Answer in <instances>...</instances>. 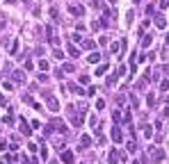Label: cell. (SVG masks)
Instances as JSON below:
<instances>
[{
  "label": "cell",
  "instance_id": "obj_1",
  "mask_svg": "<svg viewBox=\"0 0 169 164\" xmlns=\"http://www.w3.org/2000/svg\"><path fill=\"white\" fill-rule=\"evenodd\" d=\"M41 96H44V100H46V105H48L50 112H60V100H57L50 91H41Z\"/></svg>",
  "mask_w": 169,
  "mask_h": 164
},
{
  "label": "cell",
  "instance_id": "obj_2",
  "mask_svg": "<svg viewBox=\"0 0 169 164\" xmlns=\"http://www.w3.org/2000/svg\"><path fill=\"white\" fill-rule=\"evenodd\" d=\"M67 89H69L71 93H78V96H85V93H87L85 89L80 87V84H76V82H69V84H67Z\"/></svg>",
  "mask_w": 169,
  "mask_h": 164
},
{
  "label": "cell",
  "instance_id": "obj_3",
  "mask_svg": "<svg viewBox=\"0 0 169 164\" xmlns=\"http://www.w3.org/2000/svg\"><path fill=\"white\" fill-rule=\"evenodd\" d=\"M153 23H155V27H158V30H164V27H167V18H164L162 14H155V16H153Z\"/></svg>",
  "mask_w": 169,
  "mask_h": 164
},
{
  "label": "cell",
  "instance_id": "obj_4",
  "mask_svg": "<svg viewBox=\"0 0 169 164\" xmlns=\"http://www.w3.org/2000/svg\"><path fill=\"white\" fill-rule=\"evenodd\" d=\"M69 11H71L73 16H78V18L85 16V7H82V5H71V7H69Z\"/></svg>",
  "mask_w": 169,
  "mask_h": 164
},
{
  "label": "cell",
  "instance_id": "obj_5",
  "mask_svg": "<svg viewBox=\"0 0 169 164\" xmlns=\"http://www.w3.org/2000/svg\"><path fill=\"white\" fill-rule=\"evenodd\" d=\"M149 155L153 157V162H162V157H164V153L158 148H149Z\"/></svg>",
  "mask_w": 169,
  "mask_h": 164
},
{
  "label": "cell",
  "instance_id": "obj_6",
  "mask_svg": "<svg viewBox=\"0 0 169 164\" xmlns=\"http://www.w3.org/2000/svg\"><path fill=\"white\" fill-rule=\"evenodd\" d=\"M112 139H114L117 144H121V141H123V134H121V130H119L117 123H114V128H112Z\"/></svg>",
  "mask_w": 169,
  "mask_h": 164
},
{
  "label": "cell",
  "instance_id": "obj_7",
  "mask_svg": "<svg viewBox=\"0 0 169 164\" xmlns=\"http://www.w3.org/2000/svg\"><path fill=\"white\" fill-rule=\"evenodd\" d=\"M67 52H69V57H78V55H80V48H78L76 43H69V46H67Z\"/></svg>",
  "mask_w": 169,
  "mask_h": 164
},
{
  "label": "cell",
  "instance_id": "obj_8",
  "mask_svg": "<svg viewBox=\"0 0 169 164\" xmlns=\"http://www.w3.org/2000/svg\"><path fill=\"white\" fill-rule=\"evenodd\" d=\"M71 123L73 128H82V114H71Z\"/></svg>",
  "mask_w": 169,
  "mask_h": 164
},
{
  "label": "cell",
  "instance_id": "obj_9",
  "mask_svg": "<svg viewBox=\"0 0 169 164\" xmlns=\"http://www.w3.org/2000/svg\"><path fill=\"white\" fill-rule=\"evenodd\" d=\"M73 159H76V157H73L71 150H64V153H62V162H64V164H73Z\"/></svg>",
  "mask_w": 169,
  "mask_h": 164
},
{
  "label": "cell",
  "instance_id": "obj_10",
  "mask_svg": "<svg viewBox=\"0 0 169 164\" xmlns=\"http://www.w3.org/2000/svg\"><path fill=\"white\" fill-rule=\"evenodd\" d=\"M21 132H23V134H25V137H30V134H32V128H30V125H28V123L25 121H23V118H21Z\"/></svg>",
  "mask_w": 169,
  "mask_h": 164
},
{
  "label": "cell",
  "instance_id": "obj_11",
  "mask_svg": "<svg viewBox=\"0 0 169 164\" xmlns=\"http://www.w3.org/2000/svg\"><path fill=\"white\" fill-rule=\"evenodd\" d=\"M153 43V34H144L142 36V48H149Z\"/></svg>",
  "mask_w": 169,
  "mask_h": 164
},
{
  "label": "cell",
  "instance_id": "obj_12",
  "mask_svg": "<svg viewBox=\"0 0 169 164\" xmlns=\"http://www.w3.org/2000/svg\"><path fill=\"white\" fill-rule=\"evenodd\" d=\"M80 48H85V50H92V48H94V41H92V39H82V41H80Z\"/></svg>",
  "mask_w": 169,
  "mask_h": 164
},
{
  "label": "cell",
  "instance_id": "obj_13",
  "mask_svg": "<svg viewBox=\"0 0 169 164\" xmlns=\"http://www.w3.org/2000/svg\"><path fill=\"white\" fill-rule=\"evenodd\" d=\"M80 144H82V148H89V146H92V137L82 134V137H80Z\"/></svg>",
  "mask_w": 169,
  "mask_h": 164
},
{
  "label": "cell",
  "instance_id": "obj_14",
  "mask_svg": "<svg viewBox=\"0 0 169 164\" xmlns=\"http://www.w3.org/2000/svg\"><path fill=\"white\" fill-rule=\"evenodd\" d=\"M108 162H110V164H117V162H119V153H117V150H112V153L108 155Z\"/></svg>",
  "mask_w": 169,
  "mask_h": 164
},
{
  "label": "cell",
  "instance_id": "obj_15",
  "mask_svg": "<svg viewBox=\"0 0 169 164\" xmlns=\"http://www.w3.org/2000/svg\"><path fill=\"white\" fill-rule=\"evenodd\" d=\"M108 73V64H98L96 66V75H105Z\"/></svg>",
  "mask_w": 169,
  "mask_h": 164
},
{
  "label": "cell",
  "instance_id": "obj_16",
  "mask_svg": "<svg viewBox=\"0 0 169 164\" xmlns=\"http://www.w3.org/2000/svg\"><path fill=\"white\" fill-rule=\"evenodd\" d=\"M92 7H94V9L105 11V5H103V0H92Z\"/></svg>",
  "mask_w": 169,
  "mask_h": 164
},
{
  "label": "cell",
  "instance_id": "obj_17",
  "mask_svg": "<svg viewBox=\"0 0 169 164\" xmlns=\"http://www.w3.org/2000/svg\"><path fill=\"white\" fill-rule=\"evenodd\" d=\"M119 50H121V43H117V41H114V43H110V52H112V55H117Z\"/></svg>",
  "mask_w": 169,
  "mask_h": 164
},
{
  "label": "cell",
  "instance_id": "obj_18",
  "mask_svg": "<svg viewBox=\"0 0 169 164\" xmlns=\"http://www.w3.org/2000/svg\"><path fill=\"white\" fill-rule=\"evenodd\" d=\"M14 80L16 82H25V73H23V71H16L14 73Z\"/></svg>",
  "mask_w": 169,
  "mask_h": 164
},
{
  "label": "cell",
  "instance_id": "obj_19",
  "mask_svg": "<svg viewBox=\"0 0 169 164\" xmlns=\"http://www.w3.org/2000/svg\"><path fill=\"white\" fill-rule=\"evenodd\" d=\"M53 57H55V59H64V52H62V48H55V50H53Z\"/></svg>",
  "mask_w": 169,
  "mask_h": 164
},
{
  "label": "cell",
  "instance_id": "obj_20",
  "mask_svg": "<svg viewBox=\"0 0 169 164\" xmlns=\"http://www.w3.org/2000/svg\"><path fill=\"white\" fill-rule=\"evenodd\" d=\"M117 80H119V73H114V75H108V87L117 84Z\"/></svg>",
  "mask_w": 169,
  "mask_h": 164
},
{
  "label": "cell",
  "instance_id": "obj_21",
  "mask_svg": "<svg viewBox=\"0 0 169 164\" xmlns=\"http://www.w3.org/2000/svg\"><path fill=\"white\" fill-rule=\"evenodd\" d=\"M87 59L92 62V64H98V62H101V55H98V52H92V55H89Z\"/></svg>",
  "mask_w": 169,
  "mask_h": 164
},
{
  "label": "cell",
  "instance_id": "obj_22",
  "mask_svg": "<svg viewBox=\"0 0 169 164\" xmlns=\"http://www.w3.org/2000/svg\"><path fill=\"white\" fill-rule=\"evenodd\" d=\"M50 18H53V23H57V20H60V14H57V7H50Z\"/></svg>",
  "mask_w": 169,
  "mask_h": 164
},
{
  "label": "cell",
  "instance_id": "obj_23",
  "mask_svg": "<svg viewBox=\"0 0 169 164\" xmlns=\"http://www.w3.org/2000/svg\"><path fill=\"white\" fill-rule=\"evenodd\" d=\"M62 71H64V73H73V71H76V66H73V64H69V62H67V64L62 66Z\"/></svg>",
  "mask_w": 169,
  "mask_h": 164
},
{
  "label": "cell",
  "instance_id": "obj_24",
  "mask_svg": "<svg viewBox=\"0 0 169 164\" xmlns=\"http://www.w3.org/2000/svg\"><path fill=\"white\" fill-rule=\"evenodd\" d=\"M151 134H153V128H151V125H144V137L151 139Z\"/></svg>",
  "mask_w": 169,
  "mask_h": 164
},
{
  "label": "cell",
  "instance_id": "obj_25",
  "mask_svg": "<svg viewBox=\"0 0 169 164\" xmlns=\"http://www.w3.org/2000/svg\"><path fill=\"white\" fill-rule=\"evenodd\" d=\"M126 148H128V153H135V150H137V144H135V141H128V146H126Z\"/></svg>",
  "mask_w": 169,
  "mask_h": 164
},
{
  "label": "cell",
  "instance_id": "obj_26",
  "mask_svg": "<svg viewBox=\"0 0 169 164\" xmlns=\"http://www.w3.org/2000/svg\"><path fill=\"white\" fill-rule=\"evenodd\" d=\"M39 68H41V71H48V62L46 59H39Z\"/></svg>",
  "mask_w": 169,
  "mask_h": 164
},
{
  "label": "cell",
  "instance_id": "obj_27",
  "mask_svg": "<svg viewBox=\"0 0 169 164\" xmlns=\"http://www.w3.org/2000/svg\"><path fill=\"white\" fill-rule=\"evenodd\" d=\"M119 118H121V112H119V109H114V112H112V121H114V123H117V121H119Z\"/></svg>",
  "mask_w": 169,
  "mask_h": 164
},
{
  "label": "cell",
  "instance_id": "obj_28",
  "mask_svg": "<svg viewBox=\"0 0 169 164\" xmlns=\"http://www.w3.org/2000/svg\"><path fill=\"white\" fill-rule=\"evenodd\" d=\"M89 125L96 130V114H92V116H89Z\"/></svg>",
  "mask_w": 169,
  "mask_h": 164
},
{
  "label": "cell",
  "instance_id": "obj_29",
  "mask_svg": "<svg viewBox=\"0 0 169 164\" xmlns=\"http://www.w3.org/2000/svg\"><path fill=\"white\" fill-rule=\"evenodd\" d=\"M160 89H162V91H167V89H169V80H162V82H160Z\"/></svg>",
  "mask_w": 169,
  "mask_h": 164
},
{
  "label": "cell",
  "instance_id": "obj_30",
  "mask_svg": "<svg viewBox=\"0 0 169 164\" xmlns=\"http://www.w3.org/2000/svg\"><path fill=\"white\" fill-rule=\"evenodd\" d=\"M103 107H105V100H103V98H98V100H96V109H103Z\"/></svg>",
  "mask_w": 169,
  "mask_h": 164
},
{
  "label": "cell",
  "instance_id": "obj_31",
  "mask_svg": "<svg viewBox=\"0 0 169 164\" xmlns=\"http://www.w3.org/2000/svg\"><path fill=\"white\" fill-rule=\"evenodd\" d=\"M146 14H149V16H155V7L149 5V7H146Z\"/></svg>",
  "mask_w": 169,
  "mask_h": 164
},
{
  "label": "cell",
  "instance_id": "obj_32",
  "mask_svg": "<svg viewBox=\"0 0 169 164\" xmlns=\"http://www.w3.org/2000/svg\"><path fill=\"white\" fill-rule=\"evenodd\" d=\"M16 50H18V41H14V43H11V48H9V52H11V55H14Z\"/></svg>",
  "mask_w": 169,
  "mask_h": 164
},
{
  "label": "cell",
  "instance_id": "obj_33",
  "mask_svg": "<svg viewBox=\"0 0 169 164\" xmlns=\"http://www.w3.org/2000/svg\"><path fill=\"white\" fill-rule=\"evenodd\" d=\"M153 105H155V96H153V93H149V107H153Z\"/></svg>",
  "mask_w": 169,
  "mask_h": 164
},
{
  "label": "cell",
  "instance_id": "obj_34",
  "mask_svg": "<svg viewBox=\"0 0 169 164\" xmlns=\"http://www.w3.org/2000/svg\"><path fill=\"white\" fill-rule=\"evenodd\" d=\"M2 123H7V125H11V123H14V118H11V114H9V116H5V118H2Z\"/></svg>",
  "mask_w": 169,
  "mask_h": 164
},
{
  "label": "cell",
  "instance_id": "obj_35",
  "mask_svg": "<svg viewBox=\"0 0 169 164\" xmlns=\"http://www.w3.org/2000/svg\"><path fill=\"white\" fill-rule=\"evenodd\" d=\"M169 7V0H160V9H167Z\"/></svg>",
  "mask_w": 169,
  "mask_h": 164
},
{
  "label": "cell",
  "instance_id": "obj_36",
  "mask_svg": "<svg viewBox=\"0 0 169 164\" xmlns=\"http://www.w3.org/2000/svg\"><path fill=\"white\" fill-rule=\"evenodd\" d=\"M87 96H96V87H89L87 89Z\"/></svg>",
  "mask_w": 169,
  "mask_h": 164
},
{
  "label": "cell",
  "instance_id": "obj_37",
  "mask_svg": "<svg viewBox=\"0 0 169 164\" xmlns=\"http://www.w3.org/2000/svg\"><path fill=\"white\" fill-rule=\"evenodd\" d=\"M25 71H32V59H25Z\"/></svg>",
  "mask_w": 169,
  "mask_h": 164
},
{
  "label": "cell",
  "instance_id": "obj_38",
  "mask_svg": "<svg viewBox=\"0 0 169 164\" xmlns=\"http://www.w3.org/2000/svg\"><path fill=\"white\" fill-rule=\"evenodd\" d=\"M164 48L169 50V34H167V39H164Z\"/></svg>",
  "mask_w": 169,
  "mask_h": 164
},
{
  "label": "cell",
  "instance_id": "obj_39",
  "mask_svg": "<svg viewBox=\"0 0 169 164\" xmlns=\"http://www.w3.org/2000/svg\"><path fill=\"white\" fill-rule=\"evenodd\" d=\"M7 2H16V0H7Z\"/></svg>",
  "mask_w": 169,
  "mask_h": 164
},
{
  "label": "cell",
  "instance_id": "obj_40",
  "mask_svg": "<svg viewBox=\"0 0 169 164\" xmlns=\"http://www.w3.org/2000/svg\"><path fill=\"white\" fill-rule=\"evenodd\" d=\"M110 2H112V5H114V2H117V0H110Z\"/></svg>",
  "mask_w": 169,
  "mask_h": 164
},
{
  "label": "cell",
  "instance_id": "obj_41",
  "mask_svg": "<svg viewBox=\"0 0 169 164\" xmlns=\"http://www.w3.org/2000/svg\"><path fill=\"white\" fill-rule=\"evenodd\" d=\"M133 2H139V0H133Z\"/></svg>",
  "mask_w": 169,
  "mask_h": 164
},
{
  "label": "cell",
  "instance_id": "obj_42",
  "mask_svg": "<svg viewBox=\"0 0 169 164\" xmlns=\"http://www.w3.org/2000/svg\"><path fill=\"white\" fill-rule=\"evenodd\" d=\"M23 2H28V0H23Z\"/></svg>",
  "mask_w": 169,
  "mask_h": 164
}]
</instances>
